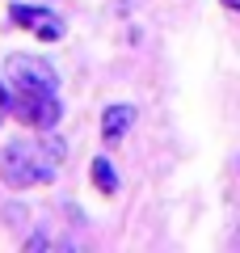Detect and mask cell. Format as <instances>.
I'll use <instances>...</instances> for the list:
<instances>
[{"instance_id": "obj_1", "label": "cell", "mask_w": 240, "mask_h": 253, "mask_svg": "<svg viewBox=\"0 0 240 253\" xmlns=\"http://www.w3.org/2000/svg\"><path fill=\"white\" fill-rule=\"evenodd\" d=\"M55 169H59V165L46 161V156L38 152V148H30V144H9L4 152H0V177H4V186H13V190L51 186Z\"/></svg>"}, {"instance_id": "obj_2", "label": "cell", "mask_w": 240, "mask_h": 253, "mask_svg": "<svg viewBox=\"0 0 240 253\" xmlns=\"http://www.w3.org/2000/svg\"><path fill=\"white\" fill-rule=\"evenodd\" d=\"M4 81L13 93H59V76L38 55H9L4 59Z\"/></svg>"}, {"instance_id": "obj_3", "label": "cell", "mask_w": 240, "mask_h": 253, "mask_svg": "<svg viewBox=\"0 0 240 253\" xmlns=\"http://www.w3.org/2000/svg\"><path fill=\"white\" fill-rule=\"evenodd\" d=\"M135 114H139V110L126 106V101L122 106H106V114H101V139H106V148H114L118 139L135 126Z\"/></svg>"}, {"instance_id": "obj_4", "label": "cell", "mask_w": 240, "mask_h": 253, "mask_svg": "<svg viewBox=\"0 0 240 253\" xmlns=\"http://www.w3.org/2000/svg\"><path fill=\"white\" fill-rule=\"evenodd\" d=\"M9 17H13V26H21V30H38L42 21H51L55 13L51 9H34V4H13Z\"/></svg>"}, {"instance_id": "obj_5", "label": "cell", "mask_w": 240, "mask_h": 253, "mask_svg": "<svg viewBox=\"0 0 240 253\" xmlns=\"http://www.w3.org/2000/svg\"><path fill=\"white\" fill-rule=\"evenodd\" d=\"M89 173H93V186H97L101 194H114V190H118V169H114V165L106 161V156H97Z\"/></svg>"}, {"instance_id": "obj_6", "label": "cell", "mask_w": 240, "mask_h": 253, "mask_svg": "<svg viewBox=\"0 0 240 253\" xmlns=\"http://www.w3.org/2000/svg\"><path fill=\"white\" fill-rule=\"evenodd\" d=\"M38 152H42L46 161H55V165H59L63 156H68V144H63V139L55 135V131H42V144H38Z\"/></svg>"}, {"instance_id": "obj_7", "label": "cell", "mask_w": 240, "mask_h": 253, "mask_svg": "<svg viewBox=\"0 0 240 253\" xmlns=\"http://www.w3.org/2000/svg\"><path fill=\"white\" fill-rule=\"evenodd\" d=\"M0 219H4L9 228H21V224L30 219V211H26V203H4V211H0Z\"/></svg>"}, {"instance_id": "obj_8", "label": "cell", "mask_w": 240, "mask_h": 253, "mask_svg": "<svg viewBox=\"0 0 240 253\" xmlns=\"http://www.w3.org/2000/svg\"><path fill=\"white\" fill-rule=\"evenodd\" d=\"M34 34H38V38H46V42H55V38H63V26L51 17V21H42V26H38Z\"/></svg>"}, {"instance_id": "obj_9", "label": "cell", "mask_w": 240, "mask_h": 253, "mask_svg": "<svg viewBox=\"0 0 240 253\" xmlns=\"http://www.w3.org/2000/svg\"><path fill=\"white\" fill-rule=\"evenodd\" d=\"M26 249H30V253H38V249H51V236H46V232H34V236L26 241Z\"/></svg>"}, {"instance_id": "obj_10", "label": "cell", "mask_w": 240, "mask_h": 253, "mask_svg": "<svg viewBox=\"0 0 240 253\" xmlns=\"http://www.w3.org/2000/svg\"><path fill=\"white\" fill-rule=\"evenodd\" d=\"M223 9H232V13H240V0H223Z\"/></svg>"}, {"instance_id": "obj_11", "label": "cell", "mask_w": 240, "mask_h": 253, "mask_svg": "<svg viewBox=\"0 0 240 253\" xmlns=\"http://www.w3.org/2000/svg\"><path fill=\"white\" fill-rule=\"evenodd\" d=\"M0 123H4V110H0Z\"/></svg>"}]
</instances>
